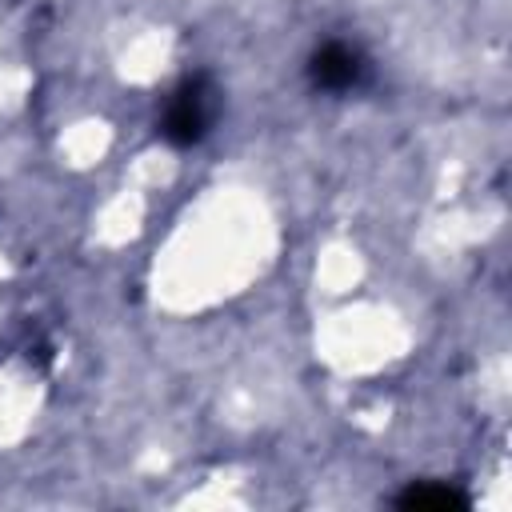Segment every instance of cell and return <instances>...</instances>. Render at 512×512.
<instances>
[{"mask_svg":"<svg viewBox=\"0 0 512 512\" xmlns=\"http://www.w3.org/2000/svg\"><path fill=\"white\" fill-rule=\"evenodd\" d=\"M212 116H216V88L208 84V76H188L172 92L160 132L172 144H196V140H204Z\"/></svg>","mask_w":512,"mask_h":512,"instance_id":"1","label":"cell"},{"mask_svg":"<svg viewBox=\"0 0 512 512\" xmlns=\"http://www.w3.org/2000/svg\"><path fill=\"white\" fill-rule=\"evenodd\" d=\"M400 508H416V512H448V508H464L468 496L452 484H412L408 492H400L396 500Z\"/></svg>","mask_w":512,"mask_h":512,"instance_id":"3","label":"cell"},{"mask_svg":"<svg viewBox=\"0 0 512 512\" xmlns=\"http://www.w3.org/2000/svg\"><path fill=\"white\" fill-rule=\"evenodd\" d=\"M308 76H312V84L316 88H324V92H348V88H356L360 84V76H364V60L348 48V44H324V48H316L312 52V60H308Z\"/></svg>","mask_w":512,"mask_h":512,"instance_id":"2","label":"cell"}]
</instances>
